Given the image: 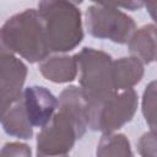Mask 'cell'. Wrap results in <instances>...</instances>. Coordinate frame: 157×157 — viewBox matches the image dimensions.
<instances>
[{
	"instance_id": "1",
	"label": "cell",
	"mask_w": 157,
	"mask_h": 157,
	"mask_svg": "<svg viewBox=\"0 0 157 157\" xmlns=\"http://www.w3.org/2000/svg\"><path fill=\"white\" fill-rule=\"evenodd\" d=\"M0 40L9 54H18L32 64L42 63L52 53L36 9H26L7 18L0 28Z\"/></svg>"
},
{
	"instance_id": "2",
	"label": "cell",
	"mask_w": 157,
	"mask_h": 157,
	"mask_svg": "<svg viewBox=\"0 0 157 157\" xmlns=\"http://www.w3.org/2000/svg\"><path fill=\"white\" fill-rule=\"evenodd\" d=\"M37 11L42 20L50 52L66 53L82 42L81 11L75 2L64 0L39 1Z\"/></svg>"
},
{
	"instance_id": "3",
	"label": "cell",
	"mask_w": 157,
	"mask_h": 157,
	"mask_svg": "<svg viewBox=\"0 0 157 157\" xmlns=\"http://www.w3.org/2000/svg\"><path fill=\"white\" fill-rule=\"evenodd\" d=\"M74 56L80 71V87L91 102L101 103L117 92L112 78L113 59L109 54L85 47Z\"/></svg>"
},
{
	"instance_id": "4",
	"label": "cell",
	"mask_w": 157,
	"mask_h": 157,
	"mask_svg": "<svg viewBox=\"0 0 157 157\" xmlns=\"http://www.w3.org/2000/svg\"><path fill=\"white\" fill-rule=\"evenodd\" d=\"M137 93L134 88L115 92L101 103L88 99V128L103 134H110L129 123L137 110Z\"/></svg>"
},
{
	"instance_id": "5",
	"label": "cell",
	"mask_w": 157,
	"mask_h": 157,
	"mask_svg": "<svg viewBox=\"0 0 157 157\" xmlns=\"http://www.w3.org/2000/svg\"><path fill=\"white\" fill-rule=\"evenodd\" d=\"M86 27L94 38L125 44L135 32L136 23L131 16L113 4L94 2L86 10Z\"/></svg>"
},
{
	"instance_id": "6",
	"label": "cell",
	"mask_w": 157,
	"mask_h": 157,
	"mask_svg": "<svg viewBox=\"0 0 157 157\" xmlns=\"http://www.w3.org/2000/svg\"><path fill=\"white\" fill-rule=\"evenodd\" d=\"M77 139L81 136L75 124L65 113L59 110L37 134V152L47 156L67 155Z\"/></svg>"
},
{
	"instance_id": "7",
	"label": "cell",
	"mask_w": 157,
	"mask_h": 157,
	"mask_svg": "<svg viewBox=\"0 0 157 157\" xmlns=\"http://www.w3.org/2000/svg\"><path fill=\"white\" fill-rule=\"evenodd\" d=\"M27 118L33 128H43L58 109V98L44 86H28L22 92Z\"/></svg>"
},
{
	"instance_id": "8",
	"label": "cell",
	"mask_w": 157,
	"mask_h": 157,
	"mask_svg": "<svg viewBox=\"0 0 157 157\" xmlns=\"http://www.w3.org/2000/svg\"><path fill=\"white\" fill-rule=\"evenodd\" d=\"M88 97L78 86H69L59 94L58 109L72 120L81 137L88 129Z\"/></svg>"
},
{
	"instance_id": "9",
	"label": "cell",
	"mask_w": 157,
	"mask_h": 157,
	"mask_svg": "<svg viewBox=\"0 0 157 157\" xmlns=\"http://www.w3.org/2000/svg\"><path fill=\"white\" fill-rule=\"evenodd\" d=\"M27 72V65L16 55L0 56V90L16 101L22 99Z\"/></svg>"
},
{
	"instance_id": "10",
	"label": "cell",
	"mask_w": 157,
	"mask_h": 157,
	"mask_svg": "<svg viewBox=\"0 0 157 157\" xmlns=\"http://www.w3.org/2000/svg\"><path fill=\"white\" fill-rule=\"evenodd\" d=\"M144 64L135 56H123L113 60L112 78L114 90L124 91L132 88L144 77Z\"/></svg>"
},
{
	"instance_id": "11",
	"label": "cell",
	"mask_w": 157,
	"mask_h": 157,
	"mask_svg": "<svg viewBox=\"0 0 157 157\" xmlns=\"http://www.w3.org/2000/svg\"><path fill=\"white\" fill-rule=\"evenodd\" d=\"M39 71L48 81L67 83L76 78L78 69L74 55H54L48 56L39 64Z\"/></svg>"
},
{
	"instance_id": "12",
	"label": "cell",
	"mask_w": 157,
	"mask_h": 157,
	"mask_svg": "<svg viewBox=\"0 0 157 157\" xmlns=\"http://www.w3.org/2000/svg\"><path fill=\"white\" fill-rule=\"evenodd\" d=\"M128 48L131 56L142 64H152L156 60V26L148 23L135 29L128 40Z\"/></svg>"
},
{
	"instance_id": "13",
	"label": "cell",
	"mask_w": 157,
	"mask_h": 157,
	"mask_svg": "<svg viewBox=\"0 0 157 157\" xmlns=\"http://www.w3.org/2000/svg\"><path fill=\"white\" fill-rule=\"evenodd\" d=\"M4 131L13 137L28 140L33 136V126L31 125L22 99L13 103L1 118Z\"/></svg>"
},
{
	"instance_id": "14",
	"label": "cell",
	"mask_w": 157,
	"mask_h": 157,
	"mask_svg": "<svg viewBox=\"0 0 157 157\" xmlns=\"http://www.w3.org/2000/svg\"><path fill=\"white\" fill-rule=\"evenodd\" d=\"M97 157H132L130 141L124 134H103L96 150Z\"/></svg>"
},
{
	"instance_id": "15",
	"label": "cell",
	"mask_w": 157,
	"mask_h": 157,
	"mask_svg": "<svg viewBox=\"0 0 157 157\" xmlns=\"http://www.w3.org/2000/svg\"><path fill=\"white\" fill-rule=\"evenodd\" d=\"M142 114L152 131H156V81H151L142 96Z\"/></svg>"
},
{
	"instance_id": "16",
	"label": "cell",
	"mask_w": 157,
	"mask_h": 157,
	"mask_svg": "<svg viewBox=\"0 0 157 157\" xmlns=\"http://www.w3.org/2000/svg\"><path fill=\"white\" fill-rule=\"evenodd\" d=\"M156 131L145 132L137 141V151L141 157H156Z\"/></svg>"
},
{
	"instance_id": "17",
	"label": "cell",
	"mask_w": 157,
	"mask_h": 157,
	"mask_svg": "<svg viewBox=\"0 0 157 157\" xmlns=\"http://www.w3.org/2000/svg\"><path fill=\"white\" fill-rule=\"evenodd\" d=\"M0 157H32V150L27 144L12 141L1 147Z\"/></svg>"
},
{
	"instance_id": "18",
	"label": "cell",
	"mask_w": 157,
	"mask_h": 157,
	"mask_svg": "<svg viewBox=\"0 0 157 157\" xmlns=\"http://www.w3.org/2000/svg\"><path fill=\"white\" fill-rule=\"evenodd\" d=\"M16 102H18V101L13 99L11 96H9L7 93H5L4 91L0 90V120H1V118L4 117V114L7 112V109H9L13 103H16Z\"/></svg>"
},
{
	"instance_id": "19",
	"label": "cell",
	"mask_w": 157,
	"mask_h": 157,
	"mask_svg": "<svg viewBox=\"0 0 157 157\" xmlns=\"http://www.w3.org/2000/svg\"><path fill=\"white\" fill-rule=\"evenodd\" d=\"M115 7H125V9H128V10H131V11H134V10H136V9H139V7H142L144 6V2H135V1H132V2H128V4H113Z\"/></svg>"
},
{
	"instance_id": "20",
	"label": "cell",
	"mask_w": 157,
	"mask_h": 157,
	"mask_svg": "<svg viewBox=\"0 0 157 157\" xmlns=\"http://www.w3.org/2000/svg\"><path fill=\"white\" fill-rule=\"evenodd\" d=\"M36 157H69V156L67 155H63V156H47V155H43L40 152H37Z\"/></svg>"
}]
</instances>
